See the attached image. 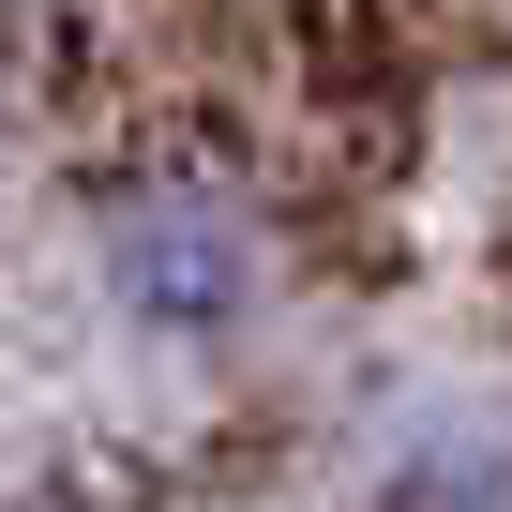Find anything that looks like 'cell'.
Returning <instances> with one entry per match:
<instances>
[{"label":"cell","mask_w":512,"mask_h":512,"mask_svg":"<svg viewBox=\"0 0 512 512\" xmlns=\"http://www.w3.org/2000/svg\"><path fill=\"white\" fill-rule=\"evenodd\" d=\"M0 46H16V16H0Z\"/></svg>","instance_id":"3957f363"},{"label":"cell","mask_w":512,"mask_h":512,"mask_svg":"<svg viewBox=\"0 0 512 512\" xmlns=\"http://www.w3.org/2000/svg\"><path fill=\"white\" fill-rule=\"evenodd\" d=\"M91 272L121 302V332L151 347H241L272 317V211L226 166H121L91 196Z\"/></svg>","instance_id":"6da1fadb"},{"label":"cell","mask_w":512,"mask_h":512,"mask_svg":"<svg viewBox=\"0 0 512 512\" xmlns=\"http://www.w3.org/2000/svg\"><path fill=\"white\" fill-rule=\"evenodd\" d=\"M377 512H512V437H452V452H407Z\"/></svg>","instance_id":"7a4b0ae2"}]
</instances>
